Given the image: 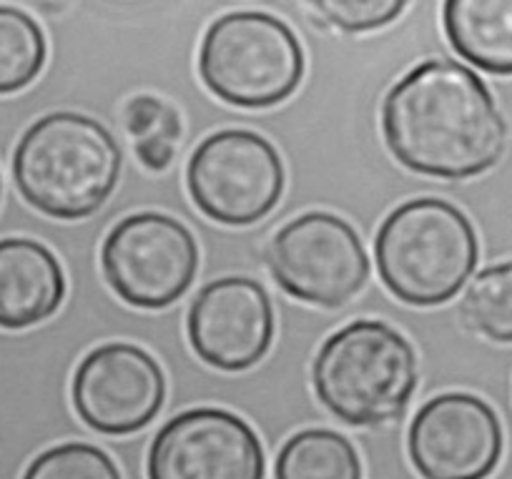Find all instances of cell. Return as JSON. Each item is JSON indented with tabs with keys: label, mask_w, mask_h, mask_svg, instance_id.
Masks as SVG:
<instances>
[{
	"label": "cell",
	"mask_w": 512,
	"mask_h": 479,
	"mask_svg": "<svg viewBox=\"0 0 512 479\" xmlns=\"http://www.w3.org/2000/svg\"><path fill=\"white\" fill-rule=\"evenodd\" d=\"M382 133L405 169L460 181L490 171L505 153L507 123L475 71L432 58L390 88Z\"/></svg>",
	"instance_id": "obj_1"
},
{
	"label": "cell",
	"mask_w": 512,
	"mask_h": 479,
	"mask_svg": "<svg viewBox=\"0 0 512 479\" xmlns=\"http://www.w3.org/2000/svg\"><path fill=\"white\" fill-rule=\"evenodd\" d=\"M121 176V148L101 121L58 111L38 118L13 153V179L41 214L78 221L96 214Z\"/></svg>",
	"instance_id": "obj_2"
},
{
	"label": "cell",
	"mask_w": 512,
	"mask_h": 479,
	"mask_svg": "<svg viewBox=\"0 0 512 479\" xmlns=\"http://www.w3.org/2000/svg\"><path fill=\"white\" fill-rule=\"evenodd\" d=\"M382 284L410 306L457 296L480 259L475 226L450 201L412 199L382 221L374 239Z\"/></svg>",
	"instance_id": "obj_3"
},
{
	"label": "cell",
	"mask_w": 512,
	"mask_h": 479,
	"mask_svg": "<svg viewBox=\"0 0 512 479\" xmlns=\"http://www.w3.org/2000/svg\"><path fill=\"white\" fill-rule=\"evenodd\" d=\"M317 399L352 427L402 417L420 382L415 347L390 324L359 319L334 332L314 359Z\"/></svg>",
	"instance_id": "obj_4"
},
{
	"label": "cell",
	"mask_w": 512,
	"mask_h": 479,
	"mask_svg": "<svg viewBox=\"0 0 512 479\" xmlns=\"http://www.w3.org/2000/svg\"><path fill=\"white\" fill-rule=\"evenodd\" d=\"M199 73L229 106L272 108L302 83L304 51L297 33L269 13H226L201 41Z\"/></svg>",
	"instance_id": "obj_5"
},
{
	"label": "cell",
	"mask_w": 512,
	"mask_h": 479,
	"mask_svg": "<svg viewBox=\"0 0 512 479\" xmlns=\"http://www.w3.org/2000/svg\"><path fill=\"white\" fill-rule=\"evenodd\" d=\"M186 186L201 214L224 226H251L284 194V164L272 141L244 128L211 133L186 166Z\"/></svg>",
	"instance_id": "obj_6"
},
{
	"label": "cell",
	"mask_w": 512,
	"mask_h": 479,
	"mask_svg": "<svg viewBox=\"0 0 512 479\" xmlns=\"http://www.w3.org/2000/svg\"><path fill=\"white\" fill-rule=\"evenodd\" d=\"M101 266L108 286L128 306L166 309L194 284L199 246L179 219L144 211L108 231Z\"/></svg>",
	"instance_id": "obj_7"
},
{
	"label": "cell",
	"mask_w": 512,
	"mask_h": 479,
	"mask_svg": "<svg viewBox=\"0 0 512 479\" xmlns=\"http://www.w3.org/2000/svg\"><path fill=\"white\" fill-rule=\"evenodd\" d=\"M267 264L287 294L327 309L347 304L369 279V256L359 234L327 211L282 226L269 244Z\"/></svg>",
	"instance_id": "obj_8"
},
{
	"label": "cell",
	"mask_w": 512,
	"mask_h": 479,
	"mask_svg": "<svg viewBox=\"0 0 512 479\" xmlns=\"http://www.w3.org/2000/svg\"><path fill=\"white\" fill-rule=\"evenodd\" d=\"M146 469L149 479H264V449L239 414L196 407L159 429Z\"/></svg>",
	"instance_id": "obj_9"
},
{
	"label": "cell",
	"mask_w": 512,
	"mask_h": 479,
	"mask_svg": "<svg viewBox=\"0 0 512 479\" xmlns=\"http://www.w3.org/2000/svg\"><path fill=\"white\" fill-rule=\"evenodd\" d=\"M502 424L485 399L465 392L432 397L407 432L422 479H487L502 457Z\"/></svg>",
	"instance_id": "obj_10"
},
{
	"label": "cell",
	"mask_w": 512,
	"mask_h": 479,
	"mask_svg": "<svg viewBox=\"0 0 512 479\" xmlns=\"http://www.w3.org/2000/svg\"><path fill=\"white\" fill-rule=\"evenodd\" d=\"M71 397L86 427L123 437L154 422L164 407L166 377L159 362L141 347L103 344L78 364Z\"/></svg>",
	"instance_id": "obj_11"
},
{
	"label": "cell",
	"mask_w": 512,
	"mask_h": 479,
	"mask_svg": "<svg viewBox=\"0 0 512 479\" xmlns=\"http://www.w3.org/2000/svg\"><path fill=\"white\" fill-rule=\"evenodd\" d=\"M186 332L201 362L221 372H244L272 347V299L259 281L246 276L216 279L196 294Z\"/></svg>",
	"instance_id": "obj_12"
},
{
	"label": "cell",
	"mask_w": 512,
	"mask_h": 479,
	"mask_svg": "<svg viewBox=\"0 0 512 479\" xmlns=\"http://www.w3.org/2000/svg\"><path fill=\"white\" fill-rule=\"evenodd\" d=\"M66 299L61 261L41 241L0 239V329L46 322Z\"/></svg>",
	"instance_id": "obj_13"
},
{
	"label": "cell",
	"mask_w": 512,
	"mask_h": 479,
	"mask_svg": "<svg viewBox=\"0 0 512 479\" xmlns=\"http://www.w3.org/2000/svg\"><path fill=\"white\" fill-rule=\"evenodd\" d=\"M442 23L457 56L485 73L512 76V0H450Z\"/></svg>",
	"instance_id": "obj_14"
},
{
	"label": "cell",
	"mask_w": 512,
	"mask_h": 479,
	"mask_svg": "<svg viewBox=\"0 0 512 479\" xmlns=\"http://www.w3.org/2000/svg\"><path fill=\"white\" fill-rule=\"evenodd\" d=\"M277 479H362V462L347 437L332 429H304L289 437L274 464Z\"/></svg>",
	"instance_id": "obj_15"
},
{
	"label": "cell",
	"mask_w": 512,
	"mask_h": 479,
	"mask_svg": "<svg viewBox=\"0 0 512 479\" xmlns=\"http://www.w3.org/2000/svg\"><path fill=\"white\" fill-rule=\"evenodd\" d=\"M48 46L36 18L0 6V96L31 86L46 66Z\"/></svg>",
	"instance_id": "obj_16"
},
{
	"label": "cell",
	"mask_w": 512,
	"mask_h": 479,
	"mask_svg": "<svg viewBox=\"0 0 512 479\" xmlns=\"http://www.w3.org/2000/svg\"><path fill=\"white\" fill-rule=\"evenodd\" d=\"M123 123L141 164L151 171L169 169L179 151V111L164 98L136 96L126 103Z\"/></svg>",
	"instance_id": "obj_17"
},
{
	"label": "cell",
	"mask_w": 512,
	"mask_h": 479,
	"mask_svg": "<svg viewBox=\"0 0 512 479\" xmlns=\"http://www.w3.org/2000/svg\"><path fill=\"white\" fill-rule=\"evenodd\" d=\"M467 327L500 344H512V261L487 266L462 299Z\"/></svg>",
	"instance_id": "obj_18"
},
{
	"label": "cell",
	"mask_w": 512,
	"mask_h": 479,
	"mask_svg": "<svg viewBox=\"0 0 512 479\" xmlns=\"http://www.w3.org/2000/svg\"><path fill=\"white\" fill-rule=\"evenodd\" d=\"M23 479H121V472L103 449L86 442H66L38 454Z\"/></svg>",
	"instance_id": "obj_19"
},
{
	"label": "cell",
	"mask_w": 512,
	"mask_h": 479,
	"mask_svg": "<svg viewBox=\"0 0 512 479\" xmlns=\"http://www.w3.org/2000/svg\"><path fill=\"white\" fill-rule=\"evenodd\" d=\"M312 8L342 31L364 33L397 21L405 11V3H397V0H317L312 3Z\"/></svg>",
	"instance_id": "obj_20"
},
{
	"label": "cell",
	"mask_w": 512,
	"mask_h": 479,
	"mask_svg": "<svg viewBox=\"0 0 512 479\" xmlns=\"http://www.w3.org/2000/svg\"><path fill=\"white\" fill-rule=\"evenodd\" d=\"M0 196H3V181H0Z\"/></svg>",
	"instance_id": "obj_21"
}]
</instances>
